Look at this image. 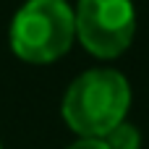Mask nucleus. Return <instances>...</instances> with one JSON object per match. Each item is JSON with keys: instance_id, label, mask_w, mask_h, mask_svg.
I'll use <instances>...</instances> for the list:
<instances>
[{"instance_id": "f257e3e1", "label": "nucleus", "mask_w": 149, "mask_h": 149, "mask_svg": "<svg viewBox=\"0 0 149 149\" xmlns=\"http://www.w3.org/2000/svg\"><path fill=\"white\" fill-rule=\"evenodd\" d=\"M131 107V86L115 68H92L71 81L63 97V120L86 139H105L126 120Z\"/></svg>"}, {"instance_id": "f03ea898", "label": "nucleus", "mask_w": 149, "mask_h": 149, "mask_svg": "<svg viewBox=\"0 0 149 149\" xmlns=\"http://www.w3.org/2000/svg\"><path fill=\"white\" fill-rule=\"evenodd\" d=\"M10 50L31 65L55 63L76 39L73 10L65 0H26L10 21Z\"/></svg>"}, {"instance_id": "7ed1b4c3", "label": "nucleus", "mask_w": 149, "mask_h": 149, "mask_svg": "<svg viewBox=\"0 0 149 149\" xmlns=\"http://www.w3.org/2000/svg\"><path fill=\"white\" fill-rule=\"evenodd\" d=\"M76 39L94 58H118L136 34V8L131 0H79L73 10Z\"/></svg>"}, {"instance_id": "20e7f679", "label": "nucleus", "mask_w": 149, "mask_h": 149, "mask_svg": "<svg viewBox=\"0 0 149 149\" xmlns=\"http://www.w3.org/2000/svg\"><path fill=\"white\" fill-rule=\"evenodd\" d=\"M105 141L110 149H141V134L134 123L123 120L105 136Z\"/></svg>"}, {"instance_id": "39448f33", "label": "nucleus", "mask_w": 149, "mask_h": 149, "mask_svg": "<svg viewBox=\"0 0 149 149\" xmlns=\"http://www.w3.org/2000/svg\"><path fill=\"white\" fill-rule=\"evenodd\" d=\"M68 149H110L105 139H86V136H79V141H73Z\"/></svg>"}, {"instance_id": "423d86ee", "label": "nucleus", "mask_w": 149, "mask_h": 149, "mask_svg": "<svg viewBox=\"0 0 149 149\" xmlns=\"http://www.w3.org/2000/svg\"><path fill=\"white\" fill-rule=\"evenodd\" d=\"M0 149H3V144H0Z\"/></svg>"}]
</instances>
